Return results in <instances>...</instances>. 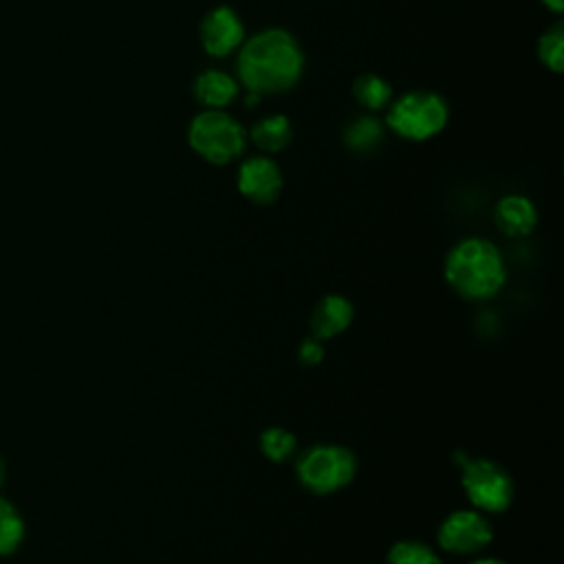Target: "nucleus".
<instances>
[{"label":"nucleus","mask_w":564,"mask_h":564,"mask_svg":"<svg viewBox=\"0 0 564 564\" xmlns=\"http://www.w3.org/2000/svg\"><path fill=\"white\" fill-rule=\"evenodd\" d=\"M240 84L260 97L293 88L304 70L300 42L284 29H264L242 42L236 62Z\"/></svg>","instance_id":"f257e3e1"},{"label":"nucleus","mask_w":564,"mask_h":564,"mask_svg":"<svg viewBox=\"0 0 564 564\" xmlns=\"http://www.w3.org/2000/svg\"><path fill=\"white\" fill-rule=\"evenodd\" d=\"M445 280L460 297L482 302L505 286L507 267L494 242L465 238L445 258Z\"/></svg>","instance_id":"f03ea898"},{"label":"nucleus","mask_w":564,"mask_h":564,"mask_svg":"<svg viewBox=\"0 0 564 564\" xmlns=\"http://www.w3.org/2000/svg\"><path fill=\"white\" fill-rule=\"evenodd\" d=\"M187 143L207 163L227 165L242 156L247 130L225 110L205 108L189 121Z\"/></svg>","instance_id":"7ed1b4c3"},{"label":"nucleus","mask_w":564,"mask_h":564,"mask_svg":"<svg viewBox=\"0 0 564 564\" xmlns=\"http://www.w3.org/2000/svg\"><path fill=\"white\" fill-rule=\"evenodd\" d=\"M449 119L447 101L432 90H412L390 104L386 123L405 141H427L436 137Z\"/></svg>","instance_id":"20e7f679"},{"label":"nucleus","mask_w":564,"mask_h":564,"mask_svg":"<svg viewBox=\"0 0 564 564\" xmlns=\"http://www.w3.org/2000/svg\"><path fill=\"white\" fill-rule=\"evenodd\" d=\"M460 467V485L467 500L489 513H502L513 502V478L505 467L489 458H469L463 452L454 454Z\"/></svg>","instance_id":"39448f33"},{"label":"nucleus","mask_w":564,"mask_h":564,"mask_svg":"<svg viewBox=\"0 0 564 564\" xmlns=\"http://www.w3.org/2000/svg\"><path fill=\"white\" fill-rule=\"evenodd\" d=\"M300 485L317 496H328L352 482L357 456L344 445H315L295 465Z\"/></svg>","instance_id":"423d86ee"},{"label":"nucleus","mask_w":564,"mask_h":564,"mask_svg":"<svg viewBox=\"0 0 564 564\" xmlns=\"http://www.w3.org/2000/svg\"><path fill=\"white\" fill-rule=\"evenodd\" d=\"M436 540L445 553L474 555L494 540V529L480 511L458 509L445 516L436 531Z\"/></svg>","instance_id":"0eeeda50"},{"label":"nucleus","mask_w":564,"mask_h":564,"mask_svg":"<svg viewBox=\"0 0 564 564\" xmlns=\"http://www.w3.org/2000/svg\"><path fill=\"white\" fill-rule=\"evenodd\" d=\"M245 42V24L231 7L212 9L200 22V44L212 57H227Z\"/></svg>","instance_id":"6e6552de"},{"label":"nucleus","mask_w":564,"mask_h":564,"mask_svg":"<svg viewBox=\"0 0 564 564\" xmlns=\"http://www.w3.org/2000/svg\"><path fill=\"white\" fill-rule=\"evenodd\" d=\"M282 172L273 159L249 156L238 170V192L256 205H271L282 192Z\"/></svg>","instance_id":"1a4fd4ad"},{"label":"nucleus","mask_w":564,"mask_h":564,"mask_svg":"<svg viewBox=\"0 0 564 564\" xmlns=\"http://www.w3.org/2000/svg\"><path fill=\"white\" fill-rule=\"evenodd\" d=\"M352 317H355V308L350 300L344 295L328 293L315 304L311 313V333L319 341L337 337L350 326Z\"/></svg>","instance_id":"9d476101"},{"label":"nucleus","mask_w":564,"mask_h":564,"mask_svg":"<svg viewBox=\"0 0 564 564\" xmlns=\"http://www.w3.org/2000/svg\"><path fill=\"white\" fill-rule=\"evenodd\" d=\"M494 220L505 236L522 238L529 236L538 225L535 205L522 194H507L496 203Z\"/></svg>","instance_id":"9b49d317"},{"label":"nucleus","mask_w":564,"mask_h":564,"mask_svg":"<svg viewBox=\"0 0 564 564\" xmlns=\"http://www.w3.org/2000/svg\"><path fill=\"white\" fill-rule=\"evenodd\" d=\"M236 95H238V82L223 70L207 68L194 79V97L205 108L223 110L236 99Z\"/></svg>","instance_id":"f8f14e48"},{"label":"nucleus","mask_w":564,"mask_h":564,"mask_svg":"<svg viewBox=\"0 0 564 564\" xmlns=\"http://www.w3.org/2000/svg\"><path fill=\"white\" fill-rule=\"evenodd\" d=\"M249 139L264 152H282L293 139V128L289 117L269 115L253 123V128L249 130Z\"/></svg>","instance_id":"ddd939ff"},{"label":"nucleus","mask_w":564,"mask_h":564,"mask_svg":"<svg viewBox=\"0 0 564 564\" xmlns=\"http://www.w3.org/2000/svg\"><path fill=\"white\" fill-rule=\"evenodd\" d=\"M26 538V524L20 513V509L7 500L0 498V557L13 555Z\"/></svg>","instance_id":"4468645a"},{"label":"nucleus","mask_w":564,"mask_h":564,"mask_svg":"<svg viewBox=\"0 0 564 564\" xmlns=\"http://www.w3.org/2000/svg\"><path fill=\"white\" fill-rule=\"evenodd\" d=\"M383 139V126L375 117H359L350 121L344 130V143L357 154H368L379 148Z\"/></svg>","instance_id":"2eb2a0df"},{"label":"nucleus","mask_w":564,"mask_h":564,"mask_svg":"<svg viewBox=\"0 0 564 564\" xmlns=\"http://www.w3.org/2000/svg\"><path fill=\"white\" fill-rule=\"evenodd\" d=\"M352 95L364 108L383 110L392 101V86L375 73H364L355 79Z\"/></svg>","instance_id":"dca6fc26"},{"label":"nucleus","mask_w":564,"mask_h":564,"mask_svg":"<svg viewBox=\"0 0 564 564\" xmlns=\"http://www.w3.org/2000/svg\"><path fill=\"white\" fill-rule=\"evenodd\" d=\"M538 57L551 73H562L564 68V26L555 22L538 40Z\"/></svg>","instance_id":"f3484780"},{"label":"nucleus","mask_w":564,"mask_h":564,"mask_svg":"<svg viewBox=\"0 0 564 564\" xmlns=\"http://www.w3.org/2000/svg\"><path fill=\"white\" fill-rule=\"evenodd\" d=\"M295 447H297L295 434L284 427H267L260 434V449L273 463H284L286 458H291L295 454Z\"/></svg>","instance_id":"a211bd4d"},{"label":"nucleus","mask_w":564,"mask_h":564,"mask_svg":"<svg viewBox=\"0 0 564 564\" xmlns=\"http://www.w3.org/2000/svg\"><path fill=\"white\" fill-rule=\"evenodd\" d=\"M388 564H443L441 557L423 542L401 540L388 551Z\"/></svg>","instance_id":"6ab92c4d"},{"label":"nucleus","mask_w":564,"mask_h":564,"mask_svg":"<svg viewBox=\"0 0 564 564\" xmlns=\"http://www.w3.org/2000/svg\"><path fill=\"white\" fill-rule=\"evenodd\" d=\"M297 357L304 366H317L322 359H324V346L319 339L315 337H308L300 344V350H297Z\"/></svg>","instance_id":"aec40b11"},{"label":"nucleus","mask_w":564,"mask_h":564,"mask_svg":"<svg viewBox=\"0 0 564 564\" xmlns=\"http://www.w3.org/2000/svg\"><path fill=\"white\" fill-rule=\"evenodd\" d=\"M549 11L553 13H562L564 11V0H540Z\"/></svg>","instance_id":"412c9836"},{"label":"nucleus","mask_w":564,"mask_h":564,"mask_svg":"<svg viewBox=\"0 0 564 564\" xmlns=\"http://www.w3.org/2000/svg\"><path fill=\"white\" fill-rule=\"evenodd\" d=\"M469 564H507V562L496 560V557H478V560H474V562H469Z\"/></svg>","instance_id":"4be33fe9"},{"label":"nucleus","mask_w":564,"mask_h":564,"mask_svg":"<svg viewBox=\"0 0 564 564\" xmlns=\"http://www.w3.org/2000/svg\"><path fill=\"white\" fill-rule=\"evenodd\" d=\"M4 480H7V467H4V460H2V456H0V489H2Z\"/></svg>","instance_id":"5701e85b"}]
</instances>
